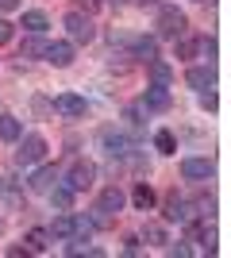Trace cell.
<instances>
[{
  "label": "cell",
  "instance_id": "cell-22",
  "mask_svg": "<svg viewBox=\"0 0 231 258\" xmlns=\"http://www.w3.org/2000/svg\"><path fill=\"white\" fill-rule=\"evenodd\" d=\"M43 54H46L43 35H31V39H23V46H20V58H43Z\"/></svg>",
  "mask_w": 231,
  "mask_h": 258
},
{
  "label": "cell",
  "instance_id": "cell-34",
  "mask_svg": "<svg viewBox=\"0 0 231 258\" xmlns=\"http://www.w3.org/2000/svg\"><path fill=\"white\" fill-rule=\"evenodd\" d=\"M4 254H8V258H27V254H31V250H27V247H8V250H4Z\"/></svg>",
  "mask_w": 231,
  "mask_h": 258
},
{
  "label": "cell",
  "instance_id": "cell-6",
  "mask_svg": "<svg viewBox=\"0 0 231 258\" xmlns=\"http://www.w3.org/2000/svg\"><path fill=\"white\" fill-rule=\"evenodd\" d=\"M100 143H104V151L112 154V158H127V154L135 151L131 147V139H127V135H123V131H104V135H100Z\"/></svg>",
  "mask_w": 231,
  "mask_h": 258
},
{
  "label": "cell",
  "instance_id": "cell-9",
  "mask_svg": "<svg viewBox=\"0 0 231 258\" xmlns=\"http://www.w3.org/2000/svg\"><path fill=\"white\" fill-rule=\"evenodd\" d=\"M50 66H58V70H66L69 62H73V43H46V54H43Z\"/></svg>",
  "mask_w": 231,
  "mask_h": 258
},
{
  "label": "cell",
  "instance_id": "cell-28",
  "mask_svg": "<svg viewBox=\"0 0 231 258\" xmlns=\"http://www.w3.org/2000/svg\"><path fill=\"white\" fill-rule=\"evenodd\" d=\"M143 239H146V243H166V227L162 224H146L143 227Z\"/></svg>",
  "mask_w": 231,
  "mask_h": 258
},
{
  "label": "cell",
  "instance_id": "cell-19",
  "mask_svg": "<svg viewBox=\"0 0 231 258\" xmlns=\"http://www.w3.org/2000/svg\"><path fill=\"white\" fill-rule=\"evenodd\" d=\"M97 208H104V212H112V216H116V212L123 208V193L116 189V185H108V189L100 193V205H97Z\"/></svg>",
  "mask_w": 231,
  "mask_h": 258
},
{
  "label": "cell",
  "instance_id": "cell-8",
  "mask_svg": "<svg viewBox=\"0 0 231 258\" xmlns=\"http://www.w3.org/2000/svg\"><path fill=\"white\" fill-rule=\"evenodd\" d=\"M50 108H54L58 116H66V119H77V116H85V100L73 97V93H62V97L50 100Z\"/></svg>",
  "mask_w": 231,
  "mask_h": 258
},
{
  "label": "cell",
  "instance_id": "cell-15",
  "mask_svg": "<svg viewBox=\"0 0 231 258\" xmlns=\"http://www.w3.org/2000/svg\"><path fill=\"white\" fill-rule=\"evenodd\" d=\"M58 181V173H54V166H43V170H35L31 177H27V185H31L35 193H46V189H50V185Z\"/></svg>",
  "mask_w": 231,
  "mask_h": 258
},
{
  "label": "cell",
  "instance_id": "cell-33",
  "mask_svg": "<svg viewBox=\"0 0 231 258\" xmlns=\"http://www.w3.org/2000/svg\"><path fill=\"white\" fill-rule=\"evenodd\" d=\"M200 104L208 108V112H216V93H208V89H204V93H200Z\"/></svg>",
  "mask_w": 231,
  "mask_h": 258
},
{
  "label": "cell",
  "instance_id": "cell-26",
  "mask_svg": "<svg viewBox=\"0 0 231 258\" xmlns=\"http://www.w3.org/2000/svg\"><path fill=\"white\" fill-rule=\"evenodd\" d=\"M154 147H158L162 154H174V151H177V139H174V131H158V135H154Z\"/></svg>",
  "mask_w": 231,
  "mask_h": 258
},
{
  "label": "cell",
  "instance_id": "cell-30",
  "mask_svg": "<svg viewBox=\"0 0 231 258\" xmlns=\"http://www.w3.org/2000/svg\"><path fill=\"white\" fill-rule=\"evenodd\" d=\"M166 254H170V258H189V254H193V247H185V243H170Z\"/></svg>",
  "mask_w": 231,
  "mask_h": 258
},
{
  "label": "cell",
  "instance_id": "cell-21",
  "mask_svg": "<svg viewBox=\"0 0 231 258\" xmlns=\"http://www.w3.org/2000/svg\"><path fill=\"white\" fill-rule=\"evenodd\" d=\"M46 247H50V231H46V227H35V231H27V250H31V254H43Z\"/></svg>",
  "mask_w": 231,
  "mask_h": 258
},
{
  "label": "cell",
  "instance_id": "cell-18",
  "mask_svg": "<svg viewBox=\"0 0 231 258\" xmlns=\"http://www.w3.org/2000/svg\"><path fill=\"white\" fill-rule=\"evenodd\" d=\"M23 135V123L16 116H8V112H0V139L4 143H16Z\"/></svg>",
  "mask_w": 231,
  "mask_h": 258
},
{
  "label": "cell",
  "instance_id": "cell-12",
  "mask_svg": "<svg viewBox=\"0 0 231 258\" xmlns=\"http://www.w3.org/2000/svg\"><path fill=\"white\" fill-rule=\"evenodd\" d=\"M189 89H197V93H204V89H212V81H216V74H212V66H193L185 74Z\"/></svg>",
  "mask_w": 231,
  "mask_h": 258
},
{
  "label": "cell",
  "instance_id": "cell-4",
  "mask_svg": "<svg viewBox=\"0 0 231 258\" xmlns=\"http://www.w3.org/2000/svg\"><path fill=\"white\" fill-rule=\"evenodd\" d=\"M46 158V139L43 135H27V139L20 143V151H16V162L20 166H35V162Z\"/></svg>",
  "mask_w": 231,
  "mask_h": 258
},
{
  "label": "cell",
  "instance_id": "cell-11",
  "mask_svg": "<svg viewBox=\"0 0 231 258\" xmlns=\"http://www.w3.org/2000/svg\"><path fill=\"white\" fill-rule=\"evenodd\" d=\"M0 201L8 208H23V189L16 177H0Z\"/></svg>",
  "mask_w": 231,
  "mask_h": 258
},
{
  "label": "cell",
  "instance_id": "cell-23",
  "mask_svg": "<svg viewBox=\"0 0 231 258\" xmlns=\"http://www.w3.org/2000/svg\"><path fill=\"white\" fill-rule=\"evenodd\" d=\"M193 239H197V243L208 250V254L216 250V231H212V224H197V227H193Z\"/></svg>",
  "mask_w": 231,
  "mask_h": 258
},
{
  "label": "cell",
  "instance_id": "cell-1",
  "mask_svg": "<svg viewBox=\"0 0 231 258\" xmlns=\"http://www.w3.org/2000/svg\"><path fill=\"white\" fill-rule=\"evenodd\" d=\"M66 31L73 43H93L97 39V27H93V20H89V12H69L66 16Z\"/></svg>",
  "mask_w": 231,
  "mask_h": 258
},
{
  "label": "cell",
  "instance_id": "cell-32",
  "mask_svg": "<svg viewBox=\"0 0 231 258\" xmlns=\"http://www.w3.org/2000/svg\"><path fill=\"white\" fill-rule=\"evenodd\" d=\"M8 39H12V23H8V20H4V16H0V46L8 43Z\"/></svg>",
  "mask_w": 231,
  "mask_h": 258
},
{
  "label": "cell",
  "instance_id": "cell-27",
  "mask_svg": "<svg viewBox=\"0 0 231 258\" xmlns=\"http://www.w3.org/2000/svg\"><path fill=\"white\" fill-rule=\"evenodd\" d=\"M197 54L208 58V66H212V58H216V39H212V35H200L197 39Z\"/></svg>",
  "mask_w": 231,
  "mask_h": 258
},
{
  "label": "cell",
  "instance_id": "cell-37",
  "mask_svg": "<svg viewBox=\"0 0 231 258\" xmlns=\"http://www.w3.org/2000/svg\"><path fill=\"white\" fill-rule=\"evenodd\" d=\"M131 4H139V8H146V4H158V0H131Z\"/></svg>",
  "mask_w": 231,
  "mask_h": 258
},
{
  "label": "cell",
  "instance_id": "cell-7",
  "mask_svg": "<svg viewBox=\"0 0 231 258\" xmlns=\"http://www.w3.org/2000/svg\"><path fill=\"white\" fill-rule=\"evenodd\" d=\"M212 170H216L212 158H185L181 162V177H185V181H208Z\"/></svg>",
  "mask_w": 231,
  "mask_h": 258
},
{
  "label": "cell",
  "instance_id": "cell-35",
  "mask_svg": "<svg viewBox=\"0 0 231 258\" xmlns=\"http://www.w3.org/2000/svg\"><path fill=\"white\" fill-rule=\"evenodd\" d=\"M77 4H81V8H85V12H97L100 4H104V0H77Z\"/></svg>",
  "mask_w": 231,
  "mask_h": 258
},
{
  "label": "cell",
  "instance_id": "cell-20",
  "mask_svg": "<svg viewBox=\"0 0 231 258\" xmlns=\"http://www.w3.org/2000/svg\"><path fill=\"white\" fill-rule=\"evenodd\" d=\"M23 27H27L31 35H43L46 27H50V20H46V12L35 8V12H23Z\"/></svg>",
  "mask_w": 231,
  "mask_h": 258
},
{
  "label": "cell",
  "instance_id": "cell-36",
  "mask_svg": "<svg viewBox=\"0 0 231 258\" xmlns=\"http://www.w3.org/2000/svg\"><path fill=\"white\" fill-rule=\"evenodd\" d=\"M20 8V0H0V12H16Z\"/></svg>",
  "mask_w": 231,
  "mask_h": 258
},
{
  "label": "cell",
  "instance_id": "cell-17",
  "mask_svg": "<svg viewBox=\"0 0 231 258\" xmlns=\"http://www.w3.org/2000/svg\"><path fill=\"white\" fill-rule=\"evenodd\" d=\"M131 205L139 208V212H150V208H154V189H150L146 181H139V185L131 189Z\"/></svg>",
  "mask_w": 231,
  "mask_h": 258
},
{
  "label": "cell",
  "instance_id": "cell-10",
  "mask_svg": "<svg viewBox=\"0 0 231 258\" xmlns=\"http://www.w3.org/2000/svg\"><path fill=\"white\" fill-rule=\"evenodd\" d=\"M170 104H174V97H170V89H166V85L146 89V97H143V108H146V112H166Z\"/></svg>",
  "mask_w": 231,
  "mask_h": 258
},
{
  "label": "cell",
  "instance_id": "cell-25",
  "mask_svg": "<svg viewBox=\"0 0 231 258\" xmlns=\"http://www.w3.org/2000/svg\"><path fill=\"white\" fill-rule=\"evenodd\" d=\"M97 227H93V220L89 216H73V239H85L89 243V235H93Z\"/></svg>",
  "mask_w": 231,
  "mask_h": 258
},
{
  "label": "cell",
  "instance_id": "cell-24",
  "mask_svg": "<svg viewBox=\"0 0 231 258\" xmlns=\"http://www.w3.org/2000/svg\"><path fill=\"white\" fill-rule=\"evenodd\" d=\"M150 77H154V85H166V89H170V81H174V70H170L166 62H158V58H154V62H150Z\"/></svg>",
  "mask_w": 231,
  "mask_h": 258
},
{
  "label": "cell",
  "instance_id": "cell-3",
  "mask_svg": "<svg viewBox=\"0 0 231 258\" xmlns=\"http://www.w3.org/2000/svg\"><path fill=\"white\" fill-rule=\"evenodd\" d=\"M185 12H177V8H162L158 12V35L162 39H177V35H185Z\"/></svg>",
  "mask_w": 231,
  "mask_h": 258
},
{
  "label": "cell",
  "instance_id": "cell-14",
  "mask_svg": "<svg viewBox=\"0 0 231 258\" xmlns=\"http://www.w3.org/2000/svg\"><path fill=\"white\" fill-rule=\"evenodd\" d=\"M46 193H50V205H54L58 212H69V208H73V189H69V185H50Z\"/></svg>",
  "mask_w": 231,
  "mask_h": 258
},
{
  "label": "cell",
  "instance_id": "cell-29",
  "mask_svg": "<svg viewBox=\"0 0 231 258\" xmlns=\"http://www.w3.org/2000/svg\"><path fill=\"white\" fill-rule=\"evenodd\" d=\"M197 54V39H181L177 43V58H193Z\"/></svg>",
  "mask_w": 231,
  "mask_h": 258
},
{
  "label": "cell",
  "instance_id": "cell-31",
  "mask_svg": "<svg viewBox=\"0 0 231 258\" xmlns=\"http://www.w3.org/2000/svg\"><path fill=\"white\" fill-rule=\"evenodd\" d=\"M139 243H143L139 235H127V239H123V254H139V250H143Z\"/></svg>",
  "mask_w": 231,
  "mask_h": 258
},
{
  "label": "cell",
  "instance_id": "cell-2",
  "mask_svg": "<svg viewBox=\"0 0 231 258\" xmlns=\"http://www.w3.org/2000/svg\"><path fill=\"white\" fill-rule=\"evenodd\" d=\"M93 181H97V166L85 162V158H77L73 166H69V173H66V185L73 189V193H81V189H89Z\"/></svg>",
  "mask_w": 231,
  "mask_h": 258
},
{
  "label": "cell",
  "instance_id": "cell-16",
  "mask_svg": "<svg viewBox=\"0 0 231 258\" xmlns=\"http://www.w3.org/2000/svg\"><path fill=\"white\" fill-rule=\"evenodd\" d=\"M46 231H50V239H73V212L54 216V224L46 227Z\"/></svg>",
  "mask_w": 231,
  "mask_h": 258
},
{
  "label": "cell",
  "instance_id": "cell-5",
  "mask_svg": "<svg viewBox=\"0 0 231 258\" xmlns=\"http://www.w3.org/2000/svg\"><path fill=\"white\" fill-rule=\"evenodd\" d=\"M162 216L170 220V224H193V216H197V212H193L189 201H181L177 193H170V197H166V212Z\"/></svg>",
  "mask_w": 231,
  "mask_h": 258
},
{
  "label": "cell",
  "instance_id": "cell-13",
  "mask_svg": "<svg viewBox=\"0 0 231 258\" xmlns=\"http://www.w3.org/2000/svg\"><path fill=\"white\" fill-rule=\"evenodd\" d=\"M131 54L139 58V62H146V66H150L154 58H158V39H150V35L135 39V43H131Z\"/></svg>",
  "mask_w": 231,
  "mask_h": 258
}]
</instances>
